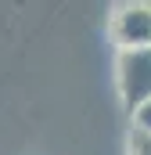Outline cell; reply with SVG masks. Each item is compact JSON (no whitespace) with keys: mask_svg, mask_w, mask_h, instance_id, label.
<instances>
[{"mask_svg":"<svg viewBox=\"0 0 151 155\" xmlns=\"http://www.w3.org/2000/svg\"><path fill=\"white\" fill-rule=\"evenodd\" d=\"M126 155H151V134L130 126V137H126Z\"/></svg>","mask_w":151,"mask_h":155,"instance_id":"3","label":"cell"},{"mask_svg":"<svg viewBox=\"0 0 151 155\" xmlns=\"http://www.w3.org/2000/svg\"><path fill=\"white\" fill-rule=\"evenodd\" d=\"M115 83L126 112L133 116L144 101H151V47L144 51H119L115 58Z\"/></svg>","mask_w":151,"mask_h":155,"instance_id":"1","label":"cell"},{"mask_svg":"<svg viewBox=\"0 0 151 155\" xmlns=\"http://www.w3.org/2000/svg\"><path fill=\"white\" fill-rule=\"evenodd\" d=\"M133 126L144 130V134H151V101H144V105L133 112Z\"/></svg>","mask_w":151,"mask_h":155,"instance_id":"4","label":"cell"},{"mask_svg":"<svg viewBox=\"0 0 151 155\" xmlns=\"http://www.w3.org/2000/svg\"><path fill=\"white\" fill-rule=\"evenodd\" d=\"M108 36L119 51H144L151 47V4H119L108 18Z\"/></svg>","mask_w":151,"mask_h":155,"instance_id":"2","label":"cell"}]
</instances>
